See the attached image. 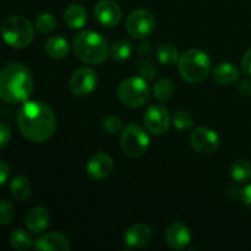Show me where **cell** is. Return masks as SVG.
Wrapping results in <instances>:
<instances>
[{
    "label": "cell",
    "instance_id": "6da1fadb",
    "mask_svg": "<svg viewBox=\"0 0 251 251\" xmlns=\"http://www.w3.org/2000/svg\"><path fill=\"white\" fill-rule=\"evenodd\" d=\"M17 126L22 136L32 142H44L56 130V118L41 100H26L17 112Z\"/></svg>",
    "mask_w": 251,
    "mask_h": 251
},
{
    "label": "cell",
    "instance_id": "7a4b0ae2",
    "mask_svg": "<svg viewBox=\"0 0 251 251\" xmlns=\"http://www.w3.org/2000/svg\"><path fill=\"white\" fill-rule=\"evenodd\" d=\"M31 70L21 63H10L0 70V98L10 104L26 102L33 92Z\"/></svg>",
    "mask_w": 251,
    "mask_h": 251
},
{
    "label": "cell",
    "instance_id": "3957f363",
    "mask_svg": "<svg viewBox=\"0 0 251 251\" xmlns=\"http://www.w3.org/2000/svg\"><path fill=\"white\" fill-rule=\"evenodd\" d=\"M73 51L83 63L98 65L107 60L109 47L102 34L95 31H82L74 38Z\"/></svg>",
    "mask_w": 251,
    "mask_h": 251
},
{
    "label": "cell",
    "instance_id": "277c9868",
    "mask_svg": "<svg viewBox=\"0 0 251 251\" xmlns=\"http://www.w3.org/2000/svg\"><path fill=\"white\" fill-rule=\"evenodd\" d=\"M211 59L206 51L190 49L181 54L178 60L181 77L190 83H200L207 78L211 73Z\"/></svg>",
    "mask_w": 251,
    "mask_h": 251
},
{
    "label": "cell",
    "instance_id": "5b68a950",
    "mask_svg": "<svg viewBox=\"0 0 251 251\" xmlns=\"http://www.w3.org/2000/svg\"><path fill=\"white\" fill-rule=\"evenodd\" d=\"M0 32L5 43L16 49L26 48L34 38V26L20 15L7 17L2 22Z\"/></svg>",
    "mask_w": 251,
    "mask_h": 251
},
{
    "label": "cell",
    "instance_id": "8992f818",
    "mask_svg": "<svg viewBox=\"0 0 251 251\" xmlns=\"http://www.w3.org/2000/svg\"><path fill=\"white\" fill-rule=\"evenodd\" d=\"M150 88L142 77H127L120 82L118 87V97L120 102L129 108L144 107L150 100Z\"/></svg>",
    "mask_w": 251,
    "mask_h": 251
},
{
    "label": "cell",
    "instance_id": "52a82bcc",
    "mask_svg": "<svg viewBox=\"0 0 251 251\" xmlns=\"http://www.w3.org/2000/svg\"><path fill=\"white\" fill-rule=\"evenodd\" d=\"M122 147L126 156L139 158L150 147V136L146 130L137 124H129L122 131Z\"/></svg>",
    "mask_w": 251,
    "mask_h": 251
},
{
    "label": "cell",
    "instance_id": "ba28073f",
    "mask_svg": "<svg viewBox=\"0 0 251 251\" xmlns=\"http://www.w3.org/2000/svg\"><path fill=\"white\" fill-rule=\"evenodd\" d=\"M154 26H156V22H154L153 15L144 9L132 11L127 16L126 24H125L126 31L129 32L130 36L137 39L146 38L147 36H150L153 32Z\"/></svg>",
    "mask_w": 251,
    "mask_h": 251
},
{
    "label": "cell",
    "instance_id": "9c48e42d",
    "mask_svg": "<svg viewBox=\"0 0 251 251\" xmlns=\"http://www.w3.org/2000/svg\"><path fill=\"white\" fill-rule=\"evenodd\" d=\"M172 118L168 109L161 104L151 105L144 114V124L151 134L164 135L171 126Z\"/></svg>",
    "mask_w": 251,
    "mask_h": 251
},
{
    "label": "cell",
    "instance_id": "30bf717a",
    "mask_svg": "<svg viewBox=\"0 0 251 251\" xmlns=\"http://www.w3.org/2000/svg\"><path fill=\"white\" fill-rule=\"evenodd\" d=\"M98 83L97 74L90 68H80L71 75L69 81V88L71 93L77 97H85L95 91Z\"/></svg>",
    "mask_w": 251,
    "mask_h": 251
},
{
    "label": "cell",
    "instance_id": "8fae6325",
    "mask_svg": "<svg viewBox=\"0 0 251 251\" xmlns=\"http://www.w3.org/2000/svg\"><path fill=\"white\" fill-rule=\"evenodd\" d=\"M191 147L201 154H210L217 151L221 139L215 130L206 126L196 127L190 136Z\"/></svg>",
    "mask_w": 251,
    "mask_h": 251
},
{
    "label": "cell",
    "instance_id": "7c38bea8",
    "mask_svg": "<svg viewBox=\"0 0 251 251\" xmlns=\"http://www.w3.org/2000/svg\"><path fill=\"white\" fill-rule=\"evenodd\" d=\"M114 163L109 154L104 152H97L87 162V174L95 180H103L112 174Z\"/></svg>",
    "mask_w": 251,
    "mask_h": 251
},
{
    "label": "cell",
    "instance_id": "4fadbf2b",
    "mask_svg": "<svg viewBox=\"0 0 251 251\" xmlns=\"http://www.w3.org/2000/svg\"><path fill=\"white\" fill-rule=\"evenodd\" d=\"M164 237H166L167 244L174 250H184L191 242L190 229L188 226L179 221L172 222L167 227Z\"/></svg>",
    "mask_w": 251,
    "mask_h": 251
},
{
    "label": "cell",
    "instance_id": "5bb4252c",
    "mask_svg": "<svg viewBox=\"0 0 251 251\" xmlns=\"http://www.w3.org/2000/svg\"><path fill=\"white\" fill-rule=\"evenodd\" d=\"M122 9L112 0H102L95 7V17L102 26L114 27L122 20Z\"/></svg>",
    "mask_w": 251,
    "mask_h": 251
},
{
    "label": "cell",
    "instance_id": "9a60e30c",
    "mask_svg": "<svg viewBox=\"0 0 251 251\" xmlns=\"http://www.w3.org/2000/svg\"><path fill=\"white\" fill-rule=\"evenodd\" d=\"M124 240L130 249H142L152 240V229L144 223L132 225L125 232Z\"/></svg>",
    "mask_w": 251,
    "mask_h": 251
},
{
    "label": "cell",
    "instance_id": "2e32d148",
    "mask_svg": "<svg viewBox=\"0 0 251 251\" xmlns=\"http://www.w3.org/2000/svg\"><path fill=\"white\" fill-rule=\"evenodd\" d=\"M34 249L41 251H69L71 244L68 238L58 232L41 235L33 244Z\"/></svg>",
    "mask_w": 251,
    "mask_h": 251
},
{
    "label": "cell",
    "instance_id": "e0dca14e",
    "mask_svg": "<svg viewBox=\"0 0 251 251\" xmlns=\"http://www.w3.org/2000/svg\"><path fill=\"white\" fill-rule=\"evenodd\" d=\"M50 222V216L49 212L43 207H33L27 212L25 217V226L27 229L32 233L44 232Z\"/></svg>",
    "mask_w": 251,
    "mask_h": 251
},
{
    "label": "cell",
    "instance_id": "ac0fdd59",
    "mask_svg": "<svg viewBox=\"0 0 251 251\" xmlns=\"http://www.w3.org/2000/svg\"><path fill=\"white\" fill-rule=\"evenodd\" d=\"M213 78L218 85H234L239 78V70L232 63H221L220 65L216 66L213 71Z\"/></svg>",
    "mask_w": 251,
    "mask_h": 251
},
{
    "label": "cell",
    "instance_id": "d6986e66",
    "mask_svg": "<svg viewBox=\"0 0 251 251\" xmlns=\"http://www.w3.org/2000/svg\"><path fill=\"white\" fill-rule=\"evenodd\" d=\"M64 20L70 28H82L87 22V11L81 5L73 4L64 12Z\"/></svg>",
    "mask_w": 251,
    "mask_h": 251
},
{
    "label": "cell",
    "instance_id": "ffe728a7",
    "mask_svg": "<svg viewBox=\"0 0 251 251\" xmlns=\"http://www.w3.org/2000/svg\"><path fill=\"white\" fill-rule=\"evenodd\" d=\"M44 49H46V53L54 59L65 58L70 50L68 41L61 36L49 37L44 44Z\"/></svg>",
    "mask_w": 251,
    "mask_h": 251
},
{
    "label": "cell",
    "instance_id": "44dd1931",
    "mask_svg": "<svg viewBox=\"0 0 251 251\" xmlns=\"http://www.w3.org/2000/svg\"><path fill=\"white\" fill-rule=\"evenodd\" d=\"M10 193H11L12 198L16 199L19 201H25L31 196L32 186L31 183L27 178L24 176H16L11 179L10 181Z\"/></svg>",
    "mask_w": 251,
    "mask_h": 251
},
{
    "label": "cell",
    "instance_id": "7402d4cb",
    "mask_svg": "<svg viewBox=\"0 0 251 251\" xmlns=\"http://www.w3.org/2000/svg\"><path fill=\"white\" fill-rule=\"evenodd\" d=\"M230 176L237 184H244L251 179V166L245 159H237L230 166Z\"/></svg>",
    "mask_w": 251,
    "mask_h": 251
},
{
    "label": "cell",
    "instance_id": "603a6c76",
    "mask_svg": "<svg viewBox=\"0 0 251 251\" xmlns=\"http://www.w3.org/2000/svg\"><path fill=\"white\" fill-rule=\"evenodd\" d=\"M10 245L17 251H27L33 247L34 242L31 235L22 229H16L10 234Z\"/></svg>",
    "mask_w": 251,
    "mask_h": 251
},
{
    "label": "cell",
    "instance_id": "cb8c5ba5",
    "mask_svg": "<svg viewBox=\"0 0 251 251\" xmlns=\"http://www.w3.org/2000/svg\"><path fill=\"white\" fill-rule=\"evenodd\" d=\"M179 51L173 44L164 43L157 48V59L161 64L167 66H172L179 60Z\"/></svg>",
    "mask_w": 251,
    "mask_h": 251
},
{
    "label": "cell",
    "instance_id": "d4e9b609",
    "mask_svg": "<svg viewBox=\"0 0 251 251\" xmlns=\"http://www.w3.org/2000/svg\"><path fill=\"white\" fill-rule=\"evenodd\" d=\"M132 54V44L126 39L117 41L109 49V55L113 60L124 61L129 59Z\"/></svg>",
    "mask_w": 251,
    "mask_h": 251
},
{
    "label": "cell",
    "instance_id": "484cf974",
    "mask_svg": "<svg viewBox=\"0 0 251 251\" xmlns=\"http://www.w3.org/2000/svg\"><path fill=\"white\" fill-rule=\"evenodd\" d=\"M174 95V85L169 78H159L153 86V97L158 102H167Z\"/></svg>",
    "mask_w": 251,
    "mask_h": 251
},
{
    "label": "cell",
    "instance_id": "4316f807",
    "mask_svg": "<svg viewBox=\"0 0 251 251\" xmlns=\"http://www.w3.org/2000/svg\"><path fill=\"white\" fill-rule=\"evenodd\" d=\"M56 20L55 17L48 12H43V14L38 15L34 20V28L42 34H48L55 28Z\"/></svg>",
    "mask_w": 251,
    "mask_h": 251
},
{
    "label": "cell",
    "instance_id": "83f0119b",
    "mask_svg": "<svg viewBox=\"0 0 251 251\" xmlns=\"http://www.w3.org/2000/svg\"><path fill=\"white\" fill-rule=\"evenodd\" d=\"M172 123L178 130H188L194 125V119L189 112L178 110L172 117Z\"/></svg>",
    "mask_w": 251,
    "mask_h": 251
},
{
    "label": "cell",
    "instance_id": "f1b7e54d",
    "mask_svg": "<svg viewBox=\"0 0 251 251\" xmlns=\"http://www.w3.org/2000/svg\"><path fill=\"white\" fill-rule=\"evenodd\" d=\"M15 217V207L9 201H0V226H6L12 222Z\"/></svg>",
    "mask_w": 251,
    "mask_h": 251
},
{
    "label": "cell",
    "instance_id": "f546056e",
    "mask_svg": "<svg viewBox=\"0 0 251 251\" xmlns=\"http://www.w3.org/2000/svg\"><path fill=\"white\" fill-rule=\"evenodd\" d=\"M103 127L109 135H117L123 131V122L115 115H108L103 120Z\"/></svg>",
    "mask_w": 251,
    "mask_h": 251
},
{
    "label": "cell",
    "instance_id": "4dcf8cb0",
    "mask_svg": "<svg viewBox=\"0 0 251 251\" xmlns=\"http://www.w3.org/2000/svg\"><path fill=\"white\" fill-rule=\"evenodd\" d=\"M11 139V131L4 123H0V150L5 149Z\"/></svg>",
    "mask_w": 251,
    "mask_h": 251
},
{
    "label": "cell",
    "instance_id": "1f68e13d",
    "mask_svg": "<svg viewBox=\"0 0 251 251\" xmlns=\"http://www.w3.org/2000/svg\"><path fill=\"white\" fill-rule=\"evenodd\" d=\"M10 176V167L5 161L0 159V185L5 184L9 179Z\"/></svg>",
    "mask_w": 251,
    "mask_h": 251
},
{
    "label": "cell",
    "instance_id": "d6a6232c",
    "mask_svg": "<svg viewBox=\"0 0 251 251\" xmlns=\"http://www.w3.org/2000/svg\"><path fill=\"white\" fill-rule=\"evenodd\" d=\"M238 91H239L240 95L243 97H250L251 96V80L247 78V80H243L240 82L239 87H238Z\"/></svg>",
    "mask_w": 251,
    "mask_h": 251
},
{
    "label": "cell",
    "instance_id": "836d02e7",
    "mask_svg": "<svg viewBox=\"0 0 251 251\" xmlns=\"http://www.w3.org/2000/svg\"><path fill=\"white\" fill-rule=\"evenodd\" d=\"M242 68L247 75L251 76V48L244 54V56H243Z\"/></svg>",
    "mask_w": 251,
    "mask_h": 251
},
{
    "label": "cell",
    "instance_id": "e575fe53",
    "mask_svg": "<svg viewBox=\"0 0 251 251\" xmlns=\"http://www.w3.org/2000/svg\"><path fill=\"white\" fill-rule=\"evenodd\" d=\"M240 200H242L243 203L251 211V184L243 189L242 195H240Z\"/></svg>",
    "mask_w": 251,
    "mask_h": 251
},
{
    "label": "cell",
    "instance_id": "d590c367",
    "mask_svg": "<svg viewBox=\"0 0 251 251\" xmlns=\"http://www.w3.org/2000/svg\"><path fill=\"white\" fill-rule=\"evenodd\" d=\"M242 190H243V189H239L237 185L232 184V185L228 186L227 193H228V195H229L232 199H240V195H242Z\"/></svg>",
    "mask_w": 251,
    "mask_h": 251
}]
</instances>
